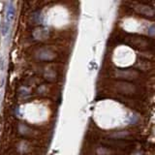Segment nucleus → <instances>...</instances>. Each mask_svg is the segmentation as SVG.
<instances>
[{"mask_svg":"<svg viewBox=\"0 0 155 155\" xmlns=\"http://www.w3.org/2000/svg\"><path fill=\"white\" fill-rule=\"evenodd\" d=\"M15 14H16V9L13 2H7L6 7H5V15L4 21L1 26V34L3 38H7V36L11 32V28L13 25V21L15 19Z\"/></svg>","mask_w":155,"mask_h":155,"instance_id":"obj_1","label":"nucleus"}]
</instances>
